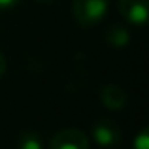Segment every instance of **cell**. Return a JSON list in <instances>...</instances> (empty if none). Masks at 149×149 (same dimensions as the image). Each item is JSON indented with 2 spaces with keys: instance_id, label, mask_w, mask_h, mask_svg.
<instances>
[{
  "instance_id": "cell-3",
  "label": "cell",
  "mask_w": 149,
  "mask_h": 149,
  "mask_svg": "<svg viewBox=\"0 0 149 149\" xmlns=\"http://www.w3.org/2000/svg\"><path fill=\"white\" fill-rule=\"evenodd\" d=\"M49 149H89V136L79 128H61L49 140Z\"/></svg>"
},
{
  "instance_id": "cell-2",
  "label": "cell",
  "mask_w": 149,
  "mask_h": 149,
  "mask_svg": "<svg viewBox=\"0 0 149 149\" xmlns=\"http://www.w3.org/2000/svg\"><path fill=\"white\" fill-rule=\"evenodd\" d=\"M91 136L95 140V143L102 149H113L115 146L121 143L123 138V130L121 127L111 119H98L93 125Z\"/></svg>"
},
{
  "instance_id": "cell-10",
  "label": "cell",
  "mask_w": 149,
  "mask_h": 149,
  "mask_svg": "<svg viewBox=\"0 0 149 149\" xmlns=\"http://www.w3.org/2000/svg\"><path fill=\"white\" fill-rule=\"evenodd\" d=\"M4 74H6V58H4V55L0 53V79L4 77Z\"/></svg>"
},
{
  "instance_id": "cell-11",
  "label": "cell",
  "mask_w": 149,
  "mask_h": 149,
  "mask_svg": "<svg viewBox=\"0 0 149 149\" xmlns=\"http://www.w3.org/2000/svg\"><path fill=\"white\" fill-rule=\"evenodd\" d=\"M36 2H40V4H51V2H55V0H36Z\"/></svg>"
},
{
  "instance_id": "cell-6",
  "label": "cell",
  "mask_w": 149,
  "mask_h": 149,
  "mask_svg": "<svg viewBox=\"0 0 149 149\" xmlns=\"http://www.w3.org/2000/svg\"><path fill=\"white\" fill-rule=\"evenodd\" d=\"M106 42H108L109 47L123 49L130 42V32H128V29L125 25H111L106 30Z\"/></svg>"
},
{
  "instance_id": "cell-9",
  "label": "cell",
  "mask_w": 149,
  "mask_h": 149,
  "mask_svg": "<svg viewBox=\"0 0 149 149\" xmlns=\"http://www.w3.org/2000/svg\"><path fill=\"white\" fill-rule=\"evenodd\" d=\"M23 0H0V11H6V10H11L15 8L17 4H21Z\"/></svg>"
},
{
  "instance_id": "cell-1",
  "label": "cell",
  "mask_w": 149,
  "mask_h": 149,
  "mask_svg": "<svg viewBox=\"0 0 149 149\" xmlns=\"http://www.w3.org/2000/svg\"><path fill=\"white\" fill-rule=\"evenodd\" d=\"M109 0H72V15L83 29L98 25L108 13Z\"/></svg>"
},
{
  "instance_id": "cell-5",
  "label": "cell",
  "mask_w": 149,
  "mask_h": 149,
  "mask_svg": "<svg viewBox=\"0 0 149 149\" xmlns=\"http://www.w3.org/2000/svg\"><path fill=\"white\" fill-rule=\"evenodd\" d=\"M127 100H128L127 91L117 83H108L100 89V102L109 111H119V109H123L125 106H127Z\"/></svg>"
},
{
  "instance_id": "cell-7",
  "label": "cell",
  "mask_w": 149,
  "mask_h": 149,
  "mask_svg": "<svg viewBox=\"0 0 149 149\" xmlns=\"http://www.w3.org/2000/svg\"><path fill=\"white\" fill-rule=\"evenodd\" d=\"M17 149H44V142L38 132L23 130L17 138Z\"/></svg>"
},
{
  "instance_id": "cell-8",
  "label": "cell",
  "mask_w": 149,
  "mask_h": 149,
  "mask_svg": "<svg viewBox=\"0 0 149 149\" xmlns=\"http://www.w3.org/2000/svg\"><path fill=\"white\" fill-rule=\"evenodd\" d=\"M132 149H149V128L143 127L132 140Z\"/></svg>"
},
{
  "instance_id": "cell-4",
  "label": "cell",
  "mask_w": 149,
  "mask_h": 149,
  "mask_svg": "<svg viewBox=\"0 0 149 149\" xmlns=\"http://www.w3.org/2000/svg\"><path fill=\"white\" fill-rule=\"evenodd\" d=\"M121 17L132 26H143L149 15V0H117Z\"/></svg>"
}]
</instances>
